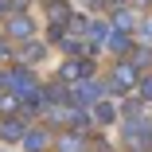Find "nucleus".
<instances>
[{"mask_svg": "<svg viewBox=\"0 0 152 152\" xmlns=\"http://www.w3.org/2000/svg\"><path fill=\"white\" fill-rule=\"evenodd\" d=\"M125 144L133 152H148L152 148V125L148 121H129L125 125Z\"/></svg>", "mask_w": 152, "mask_h": 152, "instance_id": "obj_1", "label": "nucleus"}, {"mask_svg": "<svg viewBox=\"0 0 152 152\" xmlns=\"http://www.w3.org/2000/svg\"><path fill=\"white\" fill-rule=\"evenodd\" d=\"M102 94H105V86H102V82H82V86L74 90V98H78V102H102Z\"/></svg>", "mask_w": 152, "mask_h": 152, "instance_id": "obj_2", "label": "nucleus"}, {"mask_svg": "<svg viewBox=\"0 0 152 152\" xmlns=\"http://www.w3.org/2000/svg\"><path fill=\"white\" fill-rule=\"evenodd\" d=\"M133 78H137V70H133L129 63H121L117 74H113V86H117V90H125V86H133Z\"/></svg>", "mask_w": 152, "mask_h": 152, "instance_id": "obj_3", "label": "nucleus"}, {"mask_svg": "<svg viewBox=\"0 0 152 152\" xmlns=\"http://www.w3.org/2000/svg\"><path fill=\"white\" fill-rule=\"evenodd\" d=\"M86 35L94 39V43H105V39H109V23H102V20H94V23L86 27Z\"/></svg>", "mask_w": 152, "mask_h": 152, "instance_id": "obj_4", "label": "nucleus"}, {"mask_svg": "<svg viewBox=\"0 0 152 152\" xmlns=\"http://www.w3.org/2000/svg\"><path fill=\"white\" fill-rule=\"evenodd\" d=\"M8 31H12L16 39H27V35H31V23H27V16H12V27H8Z\"/></svg>", "mask_w": 152, "mask_h": 152, "instance_id": "obj_5", "label": "nucleus"}, {"mask_svg": "<svg viewBox=\"0 0 152 152\" xmlns=\"http://www.w3.org/2000/svg\"><path fill=\"white\" fill-rule=\"evenodd\" d=\"M47 16H51L55 23H63V20H70V8L58 4V0H51V4H47Z\"/></svg>", "mask_w": 152, "mask_h": 152, "instance_id": "obj_6", "label": "nucleus"}, {"mask_svg": "<svg viewBox=\"0 0 152 152\" xmlns=\"http://www.w3.org/2000/svg\"><path fill=\"white\" fill-rule=\"evenodd\" d=\"M82 74H90V63H66L63 66V78H82Z\"/></svg>", "mask_w": 152, "mask_h": 152, "instance_id": "obj_7", "label": "nucleus"}, {"mask_svg": "<svg viewBox=\"0 0 152 152\" xmlns=\"http://www.w3.org/2000/svg\"><path fill=\"white\" fill-rule=\"evenodd\" d=\"M0 137L16 140V137H23V125H20V121H4V125H0Z\"/></svg>", "mask_w": 152, "mask_h": 152, "instance_id": "obj_8", "label": "nucleus"}, {"mask_svg": "<svg viewBox=\"0 0 152 152\" xmlns=\"http://www.w3.org/2000/svg\"><path fill=\"white\" fill-rule=\"evenodd\" d=\"M109 47H113V51H125V47H129V35H125V31L117 27V31L109 35Z\"/></svg>", "mask_w": 152, "mask_h": 152, "instance_id": "obj_9", "label": "nucleus"}, {"mask_svg": "<svg viewBox=\"0 0 152 152\" xmlns=\"http://www.w3.org/2000/svg\"><path fill=\"white\" fill-rule=\"evenodd\" d=\"M27 148H31V152L47 148V133H27Z\"/></svg>", "mask_w": 152, "mask_h": 152, "instance_id": "obj_10", "label": "nucleus"}, {"mask_svg": "<svg viewBox=\"0 0 152 152\" xmlns=\"http://www.w3.org/2000/svg\"><path fill=\"white\" fill-rule=\"evenodd\" d=\"M78 148H82L78 137H63V140H58V152H78Z\"/></svg>", "mask_w": 152, "mask_h": 152, "instance_id": "obj_11", "label": "nucleus"}, {"mask_svg": "<svg viewBox=\"0 0 152 152\" xmlns=\"http://www.w3.org/2000/svg\"><path fill=\"white\" fill-rule=\"evenodd\" d=\"M133 23H137V20H133V12H117V27H121V31H129Z\"/></svg>", "mask_w": 152, "mask_h": 152, "instance_id": "obj_12", "label": "nucleus"}, {"mask_svg": "<svg viewBox=\"0 0 152 152\" xmlns=\"http://www.w3.org/2000/svg\"><path fill=\"white\" fill-rule=\"evenodd\" d=\"M23 58H27V63H39V58H43V47H39V43H31V47L23 51Z\"/></svg>", "mask_w": 152, "mask_h": 152, "instance_id": "obj_13", "label": "nucleus"}, {"mask_svg": "<svg viewBox=\"0 0 152 152\" xmlns=\"http://www.w3.org/2000/svg\"><path fill=\"white\" fill-rule=\"evenodd\" d=\"M105 121H113V105L102 102V105H98V125H105Z\"/></svg>", "mask_w": 152, "mask_h": 152, "instance_id": "obj_14", "label": "nucleus"}, {"mask_svg": "<svg viewBox=\"0 0 152 152\" xmlns=\"http://www.w3.org/2000/svg\"><path fill=\"white\" fill-rule=\"evenodd\" d=\"M148 63H152V51H148V47L137 51V66H148Z\"/></svg>", "mask_w": 152, "mask_h": 152, "instance_id": "obj_15", "label": "nucleus"}, {"mask_svg": "<svg viewBox=\"0 0 152 152\" xmlns=\"http://www.w3.org/2000/svg\"><path fill=\"white\" fill-rule=\"evenodd\" d=\"M140 94H144V98H152V78H144V82H140Z\"/></svg>", "mask_w": 152, "mask_h": 152, "instance_id": "obj_16", "label": "nucleus"}, {"mask_svg": "<svg viewBox=\"0 0 152 152\" xmlns=\"http://www.w3.org/2000/svg\"><path fill=\"white\" fill-rule=\"evenodd\" d=\"M144 39H148V43H152V20H148V23H144Z\"/></svg>", "mask_w": 152, "mask_h": 152, "instance_id": "obj_17", "label": "nucleus"}, {"mask_svg": "<svg viewBox=\"0 0 152 152\" xmlns=\"http://www.w3.org/2000/svg\"><path fill=\"white\" fill-rule=\"evenodd\" d=\"M23 4H27V0H12V8H23Z\"/></svg>", "mask_w": 152, "mask_h": 152, "instance_id": "obj_18", "label": "nucleus"}, {"mask_svg": "<svg viewBox=\"0 0 152 152\" xmlns=\"http://www.w3.org/2000/svg\"><path fill=\"white\" fill-rule=\"evenodd\" d=\"M0 16H4V0H0Z\"/></svg>", "mask_w": 152, "mask_h": 152, "instance_id": "obj_19", "label": "nucleus"}]
</instances>
